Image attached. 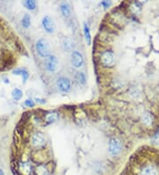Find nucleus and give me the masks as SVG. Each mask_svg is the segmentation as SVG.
Masks as SVG:
<instances>
[{"label":"nucleus","instance_id":"f257e3e1","mask_svg":"<svg viewBox=\"0 0 159 175\" xmlns=\"http://www.w3.org/2000/svg\"><path fill=\"white\" fill-rule=\"evenodd\" d=\"M36 50L39 56L42 58H47L50 55V48H49V42L46 39H39L36 43Z\"/></svg>","mask_w":159,"mask_h":175},{"label":"nucleus","instance_id":"f03ea898","mask_svg":"<svg viewBox=\"0 0 159 175\" xmlns=\"http://www.w3.org/2000/svg\"><path fill=\"white\" fill-rule=\"evenodd\" d=\"M58 66V60L57 57L54 55H49V57L46 58L45 61V67L46 69L50 73H55Z\"/></svg>","mask_w":159,"mask_h":175},{"label":"nucleus","instance_id":"7ed1b4c3","mask_svg":"<svg viewBox=\"0 0 159 175\" xmlns=\"http://www.w3.org/2000/svg\"><path fill=\"white\" fill-rule=\"evenodd\" d=\"M72 65L75 68H81L84 65V58L80 51L73 50L71 54Z\"/></svg>","mask_w":159,"mask_h":175},{"label":"nucleus","instance_id":"20e7f679","mask_svg":"<svg viewBox=\"0 0 159 175\" xmlns=\"http://www.w3.org/2000/svg\"><path fill=\"white\" fill-rule=\"evenodd\" d=\"M57 86H58V88L59 89V91L63 92V93H66V92L70 91V89H71L72 82L68 78L61 77L57 82Z\"/></svg>","mask_w":159,"mask_h":175},{"label":"nucleus","instance_id":"39448f33","mask_svg":"<svg viewBox=\"0 0 159 175\" xmlns=\"http://www.w3.org/2000/svg\"><path fill=\"white\" fill-rule=\"evenodd\" d=\"M42 24L44 27V30L47 33H54L56 30V25L55 22L53 21V19L49 16H44L42 21Z\"/></svg>","mask_w":159,"mask_h":175},{"label":"nucleus","instance_id":"423d86ee","mask_svg":"<svg viewBox=\"0 0 159 175\" xmlns=\"http://www.w3.org/2000/svg\"><path fill=\"white\" fill-rule=\"evenodd\" d=\"M101 61L102 64L106 67H110L114 65V61H115V58H114V54L110 51V50H106L101 56Z\"/></svg>","mask_w":159,"mask_h":175},{"label":"nucleus","instance_id":"0eeeda50","mask_svg":"<svg viewBox=\"0 0 159 175\" xmlns=\"http://www.w3.org/2000/svg\"><path fill=\"white\" fill-rule=\"evenodd\" d=\"M122 150V143L121 142L117 139V138H112L110 139V143H109V151L111 155H118L119 154Z\"/></svg>","mask_w":159,"mask_h":175},{"label":"nucleus","instance_id":"6e6552de","mask_svg":"<svg viewBox=\"0 0 159 175\" xmlns=\"http://www.w3.org/2000/svg\"><path fill=\"white\" fill-rule=\"evenodd\" d=\"M32 144L35 148H43L46 144V138L44 136V134L37 132L34 134L32 136Z\"/></svg>","mask_w":159,"mask_h":175},{"label":"nucleus","instance_id":"1a4fd4ad","mask_svg":"<svg viewBox=\"0 0 159 175\" xmlns=\"http://www.w3.org/2000/svg\"><path fill=\"white\" fill-rule=\"evenodd\" d=\"M141 175H159V171L156 166L148 164L143 167L141 172Z\"/></svg>","mask_w":159,"mask_h":175},{"label":"nucleus","instance_id":"9d476101","mask_svg":"<svg viewBox=\"0 0 159 175\" xmlns=\"http://www.w3.org/2000/svg\"><path fill=\"white\" fill-rule=\"evenodd\" d=\"M61 13L65 17H69L71 15L72 10L70 5L67 2H62L60 5Z\"/></svg>","mask_w":159,"mask_h":175},{"label":"nucleus","instance_id":"9b49d317","mask_svg":"<svg viewBox=\"0 0 159 175\" xmlns=\"http://www.w3.org/2000/svg\"><path fill=\"white\" fill-rule=\"evenodd\" d=\"M142 121L143 124H145L146 126H151L153 123V116L149 112H145L142 117Z\"/></svg>","mask_w":159,"mask_h":175},{"label":"nucleus","instance_id":"f8f14e48","mask_svg":"<svg viewBox=\"0 0 159 175\" xmlns=\"http://www.w3.org/2000/svg\"><path fill=\"white\" fill-rule=\"evenodd\" d=\"M83 31H84V36H85V40H86V42H87V44L88 45H90L91 44V34H90V30H89V27H88V24H84V26H83Z\"/></svg>","mask_w":159,"mask_h":175},{"label":"nucleus","instance_id":"ddd939ff","mask_svg":"<svg viewBox=\"0 0 159 175\" xmlns=\"http://www.w3.org/2000/svg\"><path fill=\"white\" fill-rule=\"evenodd\" d=\"M63 46L64 48L66 50H72L75 44H74V42L70 38H65L63 40Z\"/></svg>","mask_w":159,"mask_h":175},{"label":"nucleus","instance_id":"4468645a","mask_svg":"<svg viewBox=\"0 0 159 175\" xmlns=\"http://www.w3.org/2000/svg\"><path fill=\"white\" fill-rule=\"evenodd\" d=\"M46 121L51 123V122H55L58 119V114L55 112V111H52V112H49L48 114L46 115Z\"/></svg>","mask_w":159,"mask_h":175},{"label":"nucleus","instance_id":"2eb2a0df","mask_svg":"<svg viewBox=\"0 0 159 175\" xmlns=\"http://www.w3.org/2000/svg\"><path fill=\"white\" fill-rule=\"evenodd\" d=\"M13 74H17V75H21L23 78V82H26L28 81V73L26 70H23V69H18L16 71L13 72Z\"/></svg>","mask_w":159,"mask_h":175},{"label":"nucleus","instance_id":"dca6fc26","mask_svg":"<svg viewBox=\"0 0 159 175\" xmlns=\"http://www.w3.org/2000/svg\"><path fill=\"white\" fill-rule=\"evenodd\" d=\"M12 98L14 99V100L19 101V100H21V99L22 98L23 93H22V91L20 88H15V89H13L12 92Z\"/></svg>","mask_w":159,"mask_h":175},{"label":"nucleus","instance_id":"f3484780","mask_svg":"<svg viewBox=\"0 0 159 175\" xmlns=\"http://www.w3.org/2000/svg\"><path fill=\"white\" fill-rule=\"evenodd\" d=\"M35 173L36 175H49V171L44 165H38L35 168Z\"/></svg>","mask_w":159,"mask_h":175},{"label":"nucleus","instance_id":"a211bd4d","mask_svg":"<svg viewBox=\"0 0 159 175\" xmlns=\"http://www.w3.org/2000/svg\"><path fill=\"white\" fill-rule=\"evenodd\" d=\"M24 6H26L28 8V10H35V6H36V3L35 1L34 0H27L24 2Z\"/></svg>","mask_w":159,"mask_h":175},{"label":"nucleus","instance_id":"6ab92c4d","mask_svg":"<svg viewBox=\"0 0 159 175\" xmlns=\"http://www.w3.org/2000/svg\"><path fill=\"white\" fill-rule=\"evenodd\" d=\"M30 24H31V18L28 14H26L22 19V26L26 27V28H28L30 26Z\"/></svg>","mask_w":159,"mask_h":175},{"label":"nucleus","instance_id":"aec40b11","mask_svg":"<svg viewBox=\"0 0 159 175\" xmlns=\"http://www.w3.org/2000/svg\"><path fill=\"white\" fill-rule=\"evenodd\" d=\"M76 79L78 82L82 84H85L86 83V75L83 73L82 72H78L76 73Z\"/></svg>","mask_w":159,"mask_h":175},{"label":"nucleus","instance_id":"412c9836","mask_svg":"<svg viewBox=\"0 0 159 175\" xmlns=\"http://www.w3.org/2000/svg\"><path fill=\"white\" fill-rule=\"evenodd\" d=\"M21 170L22 173L25 175H29L31 173V168H30V165L28 164H21Z\"/></svg>","mask_w":159,"mask_h":175},{"label":"nucleus","instance_id":"4be33fe9","mask_svg":"<svg viewBox=\"0 0 159 175\" xmlns=\"http://www.w3.org/2000/svg\"><path fill=\"white\" fill-rule=\"evenodd\" d=\"M25 105L28 106V107H34L35 106V102L32 99H27L25 101Z\"/></svg>","mask_w":159,"mask_h":175},{"label":"nucleus","instance_id":"5701e85b","mask_svg":"<svg viewBox=\"0 0 159 175\" xmlns=\"http://www.w3.org/2000/svg\"><path fill=\"white\" fill-rule=\"evenodd\" d=\"M110 5V2H108V1H103V2L101 3V6H104V8H107Z\"/></svg>","mask_w":159,"mask_h":175},{"label":"nucleus","instance_id":"b1692460","mask_svg":"<svg viewBox=\"0 0 159 175\" xmlns=\"http://www.w3.org/2000/svg\"><path fill=\"white\" fill-rule=\"evenodd\" d=\"M0 175H5V173L2 170H0Z\"/></svg>","mask_w":159,"mask_h":175}]
</instances>
